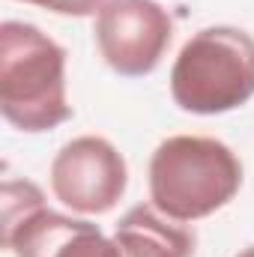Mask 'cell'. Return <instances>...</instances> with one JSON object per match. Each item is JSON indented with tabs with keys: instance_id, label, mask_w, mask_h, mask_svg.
Here are the masks:
<instances>
[{
	"instance_id": "obj_1",
	"label": "cell",
	"mask_w": 254,
	"mask_h": 257,
	"mask_svg": "<svg viewBox=\"0 0 254 257\" xmlns=\"http://www.w3.org/2000/svg\"><path fill=\"white\" fill-rule=\"evenodd\" d=\"M0 114L21 132H51L72 120L66 48L36 24H0Z\"/></svg>"
},
{
	"instance_id": "obj_2",
	"label": "cell",
	"mask_w": 254,
	"mask_h": 257,
	"mask_svg": "<svg viewBox=\"0 0 254 257\" xmlns=\"http://www.w3.org/2000/svg\"><path fill=\"white\" fill-rule=\"evenodd\" d=\"M242 189L236 153L203 135H174L150 159V200L171 221H197L224 209Z\"/></svg>"
},
{
	"instance_id": "obj_3",
	"label": "cell",
	"mask_w": 254,
	"mask_h": 257,
	"mask_svg": "<svg viewBox=\"0 0 254 257\" xmlns=\"http://www.w3.org/2000/svg\"><path fill=\"white\" fill-rule=\"evenodd\" d=\"M171 96L200 117L242 108L254 96V36L227 24L197 30L174 60Z\"/></svg>"
},
{
	"instance_id": "obj_4",
	"label": "cell",
	"mask_w": 254,
	"mask_h": 257,
	"mask_svg": "<svg viewBox=\"0 0 254 257\" xmlns=\"http://www.w3.org/2000/svg\"><path fill=\"white\" fill-rule=\"evenodd\" d=\"M3 245L15 257H120L96 224L45 206L33 183H3Z\"/></svg>"
},
{
	"instance_id": "obj_5",
	"label": "cell",
	"mask_w": 254,
	"mask_h": 257,
	"mask_svg": "<svg viewBox=\"0 0 254 257\" xmlns=\"http://www.w3.org/2000/svg\"><path fill=\"white\" fill-rule=\"evenodd\" d=\"M129 186V168L123 153L96 135L72 138L51 162L54 197L81 215L111 212Z\"/></svg>"
},
{
	"instance_id": "obj_6",
	"label": "cell",
	"mask_w": 254,
	"mask_h": 257,
	"mask_svg": "<svg viewBox=\"0 0 254 257\" xmlns=\"http://www.w3.org/2000/svg\"><path fill=\"white\" fill-rule=\"evenodd\" d=\"M93 33L102 60L117 75L144 78L162 63L174 39V21L156 0H108Z\"/></svg>"
},
{
	"instance_id": "obj_7",
	"label": "cell",
	"mask_w": 254,
	"mask_h": 257,
	"mask_svg": "<svg viewBox=\"0 0 254 257\" xmlns=\"http://www.w3.org/2000/svg\"><path fill=\"white\" fill-rule=\"evenodd\" d=\"M120 257H191L194 233L165 218L156 206H132L114 227Z\"/></svg>"
},
{
	"instance_id": "obj_8",
	"label": "cell",
	"mask_w": 254,
	"mask_h": 257,
	"mask_svg": "<svg viewBox=\"0 0 254 257\" xmlns=\"http://www.w3.org/2000/svg\"><path fill=\"white\" fill-rule=\"evenodd\" d=\"M21 3H33L42 6L54 15H72V18H87V15H99L102 6L108 0H21Z\"/></svg>"
},
{
	"instance_id": "obj_9",
	"label": "cell",
	"mask_w": 254,
	"mask_h": 257,
	"mask_svg": "<svg viewBox=\"0 0 254 257\" xmlns=\"http://www.w3.org/2000/svg\"><path fill=\"white\" fill-rule=\"evenodd\" d=\"M236 257H254V245H248V248H242V251H239Z\"/></svg>"
}]
</instances>
